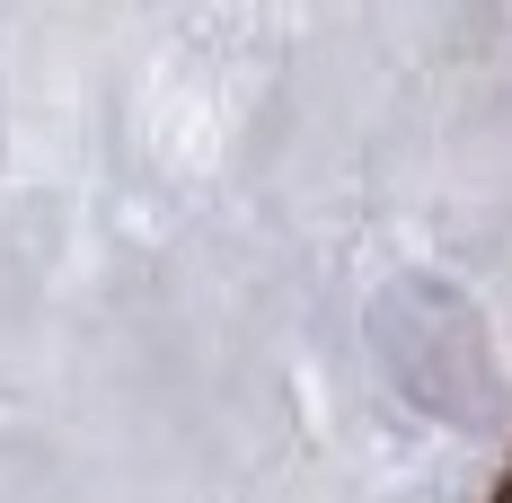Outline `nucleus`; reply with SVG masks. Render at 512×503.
<instances>
[{"label":"nucleus","instance_id":"1","mask_svg":"<svg viewBox=\"0 0 512 503\" xmlns=\"http://www.w3.org/2000/svg\"><path fill=\"white\" fill-rule=\"evenodd\" d=\"M486 503H512V459L495 468V495H486Z\"/></svg>","mask_w":512,"mask_h":503}]
</instances>
